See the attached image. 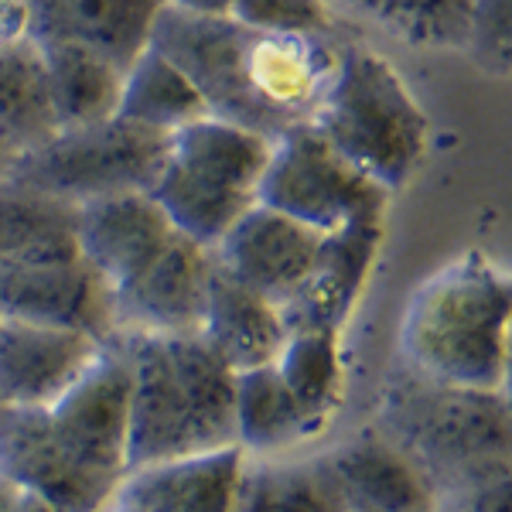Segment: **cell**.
<instances>
[{
    "mask_svg": "<svg viewBox=\"0 0 512 512\" xmlns=\"http://www.w3.org/2000/svg\"><path fill=\"white\" fill-rule=\"evenodd\" d=\"M236 512H352L321 451L246 458Z\"/></svg>",
    "mask_w": 512,
    "mask_h": 512,
    "instance_id": "22",
    "label": "cell"
},
{
    "mask_svg": "<svg viewBox=\"0 0 512 512\" xmlns=\"http://www.w3.org/2000/svg\"><path fill=\"white\" fill-rule=\"evenodd\" d=\"M352 512H434L437 492L424 468L379 427L321 451Z\"/></svg>",
    "mask_w": 512,
    "mask_h": 512,
    "instance_id": "16",
    "label": "cell"
},
{
    "mask_svg": "<svg viewBox=\"0 0 512 512\" xmlns=\"http://www.w3.org/2000/svg\"><path fill=\"white\" fill-rule=\"evenodd\" d=\"M379 243H383V222H366V226L325 236L311 277L284 304L287 332L318 328V332L342 335L345 321H349L355 301L369 280Z\"/></svg>",
    "mask_w": 512,
    "mask_h": 512,
    "instance_id": "18",
    "label": "cell"
},
{
    "mask_svg": "<svg viewBox=\"0 0 512 512\" xmlns=\"http://www.w3.org/2000/svg\"><path fill=\"white\" fill-rule=\"evenodd\" d=\"M41 52L55 130L89 127L117 117L123 69L76 41H35Z\"/></svg>",
    "mask_w": 512,
    "mask_h": 512,
    "instance_id": "20",
    "label": "cell"
},
{
    "mask_svg": "<svg viewBox=\"0 0 512 512\" xmlns=\"http://www.w3.org/2000/svg\"><path fill=\"white\" fill-rule=\"evenodd\" d=\"M335 0H233L239 28L263 35H332Z\"/></svg>",
    "mask_w": 512,
    "mask_h": 512,
    "instance_id": "28",
    "label": "cell"
},
{
    "mask_svg": "<svg viewBox=\"0 0 512 512\" xmlns=\"http://www.w3.org/2000/svg\"><path fill=\"white\" fill-rule=\"evenodd\" d=\"M256 202L321 236H335L352 226L383 222L390 192L345 161L311 123H297L270 144Z\"/></svg>",
    "mask_w": 512,
    "mask_h": 512,
    "instance_id": "8",
    "label": "cell"
},
{
    "mask_svg": "<svg viewBox=\"0 0 512 512\" xmlns=\"http://www.w3.org/2000/svg\"><path fill=\"white\" fill-rule=\"evenodd\" d=\"M72 205L31 192L21 181L0 178V263L24 253L48 236L72 229Z\"/></svg>",
    "mask_w": 512,
    "mask_h": 512,
    "instance_id": "27",
    "label": "cell"
},
{
    "mask_svg": "<svg viewBox=\"0 0 512 512\" xmlns=\"http://www.w3.org/2000/svg\"><path fill=\"white\" fill-rule=\"evenodd\" d=\"M18 147H11L4 137H0V178H11V168H14V161H18Z\"/></svg>",
    "mask_w": 512,
    "mask_h": 512,
    "instance_id": "33",
    "label": "cell"
},
{
    "mask_svg": "<svg viewBox=\"0 0 512 512\" xmlns=\"http://www.w3.org/2000/svg\"><path fill=\"white\" fill-rule=\"evenodd\" d=\"M315 441L274 362L236 376L233 444L246 458H284L308 451Z\"/></svg>",
    "mask_w": 512,
    "mask_h": 512,
    "instance_id": "21",
    "label": "cell"
},
{
    "mask_svg": "<svg viewBox=\"0 0 512 512\" xmlns=\"http://www.w3.org/2000/svg\"><path fill=\"white\" fill-rule=\"evenodd\" d=\"M512 284L485 253H465L410 294L400 318L407 373L454 390L509 393Z\"/></svg>",
    "mask_w": 512,
    "mask_h": 512,
    "instance_id": "2",
    "label": "cell"
},
{
    "mask_svg": "<svg viewBox=\"0 0 512 512\" xmlns=\"http://www.w3.org/2000/svg\"><path fill=\"white\" fill-rule=\"evenodd\" d=\"M127 355V472L233 444L236 369L202 335H113Z\"/></svg>",
    "mask_w": 512,
    "mask_h": 512,
    "instance_id": "3",
    "label": "cell"
},
{
    "mask_svg": "<svg viewBox=\"0 0 512 512\" xmlns=\"http://www.w3.org/2000/svg\"><path fill=\"white\" fill-rule=\"evenodd\" d=\"M106 512H130V509H123V506H117V502H110V509Z\"/></svg>",
    "mask_w": 512,
    "mask_h": 512,
    "instance_id": "35",
    "label": "cell"
},
{
    "mask_svg": "<svg viewBox=\"0 0 512 512\" xmlns=\"http://www.w3.org/2000/svg\"><path fill=\"white\" fill-rule=\"evenodd\" d=\"M21 499H24V492L18 489V485H14L11 478L0 475V512H18Z\"/></svg>",
    "mask_w": 512,
    "mask_h": 512,
    "instance_id": "32",
    "label": "cell"
},
{
    "mask_svg": "<svg viewBox=\"0 0 512 512\" xmlns=\"http://www.w3.org/2000/svg\"><path fill=\"white\" fill-rule=\"evenodd\" d=\"M465 48L492 76L512 69V0H472L465 28Z\"/></svg>",
    "mask_w": 512,
    "mask_h": 512,
    "instance_id": "29",
    "label": "cell"
},
{
    "mask_svg": "<svg viewBox=\"0 0 512 512\" xmlns=\"http://www.w3.org/2000/svg\"><path fill=\"white\" fill-rule=\"evenodd\" d=\"M373 427L424 468L437 495L509 468V393L454 390L407 373L390 386Z\"/></svg>",
    "mask_w": 512,
    "mask_h": 512,
    "instance_id": "5",
    "label": "cell"
},
{
    "mask_svg": "<svg viewBox=\"0 0 512 512\" xmlns=\"http://www.w3.org/2000/svg\"><path fill=\"white\" fill-rule=\"evenodd\" d=\"M147 45L192 79L212 117L270 140L311 123L342 55L332 35H263L233 18H192L171 7L158 14Z\"/></svg>",
    "mask_w": 512,
    "mask_h": 512,
    "instance_id": "1",
    "label": "cell"
},
{
    "mask_svg": "<svg viewBox=\"0 0 512 512\" xmlns=\"http://www.w3.org/2000/svg\"><path fill=\"white\" fill-rule=\"evenodd\" d=\"M246 454L229 444L123 475L113 502L130 512H236Z\"/></svg>",
    "mask_w": 512,
    "mask_h": 512,
    "instance_id": "15",
    "label": "cell"
},
{
    "mask_svg": "<svg viewBox=\"0 0 512 512\" xmlns=\"http://www.w3.org/2000/svg\"><path fill=\"white\" fill-rule=\"evenodd\" d=\"M31 41V21L24 0H0V48Z\"/></svg>",
    "mask_w": 512,
    "mask_h": 512,
    "instance_id": "30",
    "label": "cell"
},
{
    "mask_svg": "<svg viewBox=\"0 0 512 512\" xmlns=\"http://www.w3.org/2000/svg\"><path fill=\"white\" fill-rule=\"evenodd\" d=\"M270 144L256 130L205 113L168 137V158L147 195L175 233L212 250L256 205Z\"/></svg>",
    "mask_w": 512,
    "mask_h": 512,
    "instance_id": "6",
    "label": "cell"
},
{
    "mask_svg": "<svg viewBox=\"0 0 512 512\" xmlns=\"http://www.w3.org/2000/svg\"><path fill=\"white\" fill-rule=\"evenodd\" d=\"M342 335L304 328L291 332L284 349L274 359L277 376L284 379L287 393L301 410L304 424L315 437H325L332 420L342 410L345 369H342Z\"/></svg>",
    "mask_w": 512,
    "mask_h": 512,
    "instance_id": "23",
    "label": "cell"
},
{
    "mask_svg": "<svg viewBox=\"0 0 512 512\" xmlns=\"http://www.w3.org/2000/svg\"><path fill=\"white\" fill-rule=\"evenodd\" d=\"M205 99L198 96L192 79L158 48L147 45L134 62L123 69L117 117L137 123L154 134H175L185 123L205 117Z\"/></svg>",
    "mask_w": 512,
    "mask_h": 512,
    "instance_id": "24",
    "label": "cell"
},
{
    "mask_svg": "<svg viewBox=\"0 0 512 512\" xmlns=\"http://www.w3.org/2000/svg\"><path fill=\"white\" fill-rule=\"evenodd\" d=\"M35 41H76L127 69L147 48L164 0H24Z\"/></svg>",
    "mask_w": 512,
    "mask_h": 512,
    "instance_id": "17",
    "label": "cell"
},
{
    "mask_svg": "<svg viewBox=\"0 0 512 512\" xmlns=\"http://www.w3.org/2000/svg\"><path fill=\"white\" fill-rule=\"evenodd\" d=\"M127 403V355L117 338H110L79 383L41 410L48 437L62 458L110 499L127 475Z\"/></svg>",
    "mask_w": 512,
    "mask_h": 512,
    "instance_id": "10",
    "label": "cell"
},
{
    "mask_svg": "<svg viewBox=\"0 0 512 512\" xmlns=\"http://www.w3.org/2000/svg\"><path fill=\"white\" fill-rule=\"evenodd\" d=\"M198 335L226 366H233L236 373H246V369L270 366L291 332H287L280 304L267 301L263 294L222 274L216 260H212L209 294H205Z\"/></svg>",
    "mask_w": 512,
    "mask_h": 512,
    "instance_id": "19",
    "label": "cell"
},
{
    "mask_svg": "<svg viewBox=\"0 0 512 512\" xmlns=\"http://www.w3.org/2000/svg\"><path fill=\"white\" fill-rule=\"evenodd\" d=\"M0 424H4V407H0Z\"/></svg>",
    "mask_w": 512,
    "mask_h": 512,
    "instance_id": "36",
    "label": "cell"
},
{
    "mask_svg": "<svg viewBox=\"0 0 512 512\" xmlns=\"http://www.w3.org/2000/svg\"><path fill=\"white\" fill-rule=\"evenodd\" d=\"M362 21L414 48H461L465 45L472 0H335Z\"/></svg>",
    "mask_w": 512,
    "mask_h": 512,
    "instance_id": "26",
    "label": "cell"
},
{
    "mask_svg": "<svg viewBox=\"0 0 512 512\" xmlns=\"http://www.w3.org/2000/svg\"><path fill=\"white\" fill-rule=\"evenodd\" d=\"M18 512H55V509H52V506H45V502H38V499H31V495H24Z\"/></svg>",
    "mask_w": 512,
    "mask_h": 512,
    "instance_id": "34",
    "label": "cell"
},
{
    "mask_svg": "<svg viewBox=\"0 0 512 512\" xmlns=\"http://www.w3.org/2000/svg\"><path fill=\"white\" fill-rule=\"evenodd\" d=\"M72 236L82 260L117 291L161 253L175 229L147 192H120L76 205Z\"/></svg>",
    "mask_w": 512,
    "mask_h": 512,
    "instance_id": "14",
    "label": "cell"
},
{
    "mask_svg": "<svg viewBox=\"0 0 512 512\" xmlns=\"http://www.w3.org/2000/svg\"><path fill=\"white\" fill-rule=\"evenodd\" d=\"M311 127L390 195L427 154V113L400 69L373 48H342Z\"/></svg>",
    "mask_w": 512,
    "mask_h": 512,
    "instance_id": "4",
    "label": "cell"
},
{
    "mask_svg": "<svg viewBox=\"0 0 512 512\" xmlns=\"http://www.w3.org/2000/svg\"><path fill=\"white\" fill-rule=\"evenodd\" d=\"M0 318L76 328L99 342L117 335L113 291L82 260L72 229L0 263Z\"/></svg>",
    "mask_w": 512,
    "mask_h": 512,
    "instance_id": "9",
    "label": "cell"
},
{
    "mask_svg": "<svg viewBox=\"0 0 512 512\" xmlns=\"http://www.w3.org/2000/svg\"><path fill=\"white\" fill-rule=\"evenodd\" d=\"M212 277V250L175 233L161 253L113 291L117 335H195Z\"/></svg>",
    "mask_w": 512,
    "mask_h": 512,
    "instance_id": "11",
    "label": "cell"
},
{
    "mask_svg": "<svg viewBox=\"0 0 512 512\" xmlns=\"http://www.w3.org/2000/svg\"><path fill=\"white\" fill-rule=\"evenodd\" d=\"M321 246H325L321 233L256 202L212 246V260L222 274L280 304L284 311V304L301 291L315 270Z\"/></svg>",
    "mask_w": 512,
    "mask_h": 512,
    "instance_id": "12",
    "label": "cell"
},
{
    "mask_svg": "<svg viewBox=\"0 0 512 512\" xmlns=\"http://www.w3.org/2000/svg\"><path fill=\"white\" fill-rule=\"evenodd\" d=\"M434 512H444V509H441V506H434Z\"/></svg>",
    "mask_w": 512,
    "mask_h": 512,
    "instance_id": "37",
    "label": "cell"
},
{
    "mask_svg": "<svg viewBox=\"0 0 512 512\" xmlns=\"http://www.w3.org/2000/svg\"><path fill=\"white\" fill-rule=\"evenodd\" d=\"M106 342L76 328L0 318V407L45 410L79 383Z\"/></svg>",
    "mask_w": 512,
    "mask_h": 512,
    "instance_id": "13",
    "label": "cell"
},
{
    "mask_svg": "<svg viewBox=\"0 0 512 512\" xmlns=\"http://www.w3.org/2000/svg\"><path fill=\"white\" fill-rule=\"evenodd\" d=\"M164 7L192 14V18H229L233 0H164Z\"/></svg>",
    "mask_w": 512,
    "mask_h": 512,
    "instance_id": "31",
    "label": "cell"
},
{
    "mask_svg": "<svg viewBox=\"0 0 512 512\" xmlns=\"http://www.w3.org/2000/svg\"><path fill=\"white\" fill-rule=\"evenodd\" d=\"M168 158V134L110 117L89 127L55 130L18 154L11 178L62 205L120 192H147Z\"/></svg>",
    "mask_w": 512,
    "mask_h": 512,
    "instance_id": "7",
    "label": "cell"
},
{
    "mask_svg": "<svg viewBox=\"0 0 512 512\" xmlns=\"http://www.w3.org/2000/svg\"><path fill=\"white\" fill-rule=\"evenodd\" d=\"M55 134L41 52L31 41L0 48V137L18 151Z\"/></svg>",
    "mask_w": 512,
    "mask_h": 512,
    "instance_id": "25",
    "label": "cell"
}]
</instances>
